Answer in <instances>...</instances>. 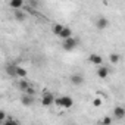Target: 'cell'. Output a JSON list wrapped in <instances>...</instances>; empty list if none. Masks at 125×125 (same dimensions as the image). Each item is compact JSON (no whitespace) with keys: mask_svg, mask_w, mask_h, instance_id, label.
I'll return each mask as SVG.
<instances>
[{"mask_svg":"<svg viewBox=\"0 0 125 125\" xmlns=\"http://www.w3.org/2000/svg\"><path fill=\"white\" fill-rule=\"evenodd\" d=\"M54 104L63 109H69L74 106V100L69 96H60V97H54Z\"/></svg>","mask_w":125,"mask_h":125,"instance_id":"6da1fadb","label":"cell"},{"mask_svg":"<svg viewBox=\"0 0 125 125\" xmlns=\"http://www.w3.org/2000/svg\"><path fill=\"white\" fill-rule=\"evenodd\" d=\"M80 44V41L77 40V38H74V37H71V38H66V40H63L62 41V47H63L66 52H71V50H74L77 46Z\"/></svg>","mask_w":125,"mask_h":125,"instance_id":"7a4b0ae2","label":"cell"},{"mask_svg":"<svg viewBox=\"0 0 125 125\" xmlns=\"http://www.w3.org/2000/svg\"><path fill=\"white\" fill-rule=\"evenodd\" d=\"M41 104L46 106V107H50L52 104H54V94L50 93V91L43 93V96H41Z\"/></svg>","mask_w":125,"mask_h":125,"instance_id":"3957f363","label":"cell"},{"mask_svg":"<svg viewBox=\"0 0 125 125\" xmlns=\"http://www.w3.org/2000/svg\"><path fill=\"white\" fill-rule=\"evenodd\" d=\"M69 81H71V84H72V85L80 87V85H83V84H84V77H83L81 74H72V75H71V78H69Z\"/></svg>","mask_w":125,"mask_h":125,"instance_id":"277c9868","label":"cell"},{"mask_svg":"<svg viewBox=\"0 0 125 125\" xmlns=\"http://www.w3.org/2000/svg\"><path fill=\"white\" fill-rule=\"evenodd\" d=\"M88 62H90V63H93V65L102 66V65H103V57H102L100 54H97V53H91V54L88 56Z\"/></svg>","mask_w":125,"mask_h":125,"instance_id":"5b68a950","label":"cell"},{"mask_svg":"<svg viewBox=\"0 0 125 125\" xmlns=\"http://www.w3.org/2000/svg\"><path fill=\"white\" fill-rule=\"evenodd\" d=\"M107 25H109V19H107V18H104V16H99V18H97L96 27H97L99 30H104Z\"/></svg>","mask_w":125,"mask_h":125,"instance_id":"8992f818","label":"cell"},{"mask_svg":"<svg viewBox=\"0 0 125 125\" xmlns=\"http://www.w3.org/2000/svg\"><path fill=\"white\" fill-rule=\"evenodd\" d=\"M109 68L107 66H104V65H102V66H99L97 68V77L99 78H102V80H104V78H107V75H109Z\"/></svg>","mask_w":125,"mask_h":125,"instance_id":"52a82bcc","label":"cell"},{"mask_svg":"<svg viewBox=\"0 0 125 125\" xmlns=\"http://www.w3.org/2000/svg\"><path fill=\"white\" fill-rule=\"evenodd\" d=\"M113 118L115 119H124L125 118V109L122 106H116L113 109Z\"/></svg>","mask_w":125,"mask_h":125,"instance_id":"ba28073f","label":"cell"},{"mask_svg":"<svg viewBox=\"0 0 125 125\" xmlns=\"http://www.w3.org/2000/svg\"><path fill=\"white\" fill-rule=\"evenodd\" d=\"M59 37H60L62 40L71 38V37H72V30H71L69 27H63V28H62V31H60V34H59Z\"/></svg>","mask_w":125,"mask_h":125,"instance_id":"9c48e42d","label":"cell"},{"mask_svg":"<svg viewBox=\"0 0 125 125\" xmlns=\"http://www.w3.org/2000/svg\"><path fill=\"white\" fill-rule=\"evenodd\" d=\"M22 6H24L22 0H10V2H9V8H12L13 10H21Z\"/></svg>","mask_w":125,"mask_h":125,"instance_id":"30bf717a","label":"cell"},{"mask_svg":"<svg viewBox=\"0 0 125 125\" xmlns=\"http://www.w3.org/2000/svg\"><path fill=\"white\" fill-rule=\"evenodd\" d=\"M21 103H22L24 106H31V104L34 103V97L27 96V94H22V96H21Z\"/></svg>","mask_w":125,"mask_h":125,"instance_id":"8fae6325","label":"cell"},{"mask_svg":"<svg viewBox=\"0 0 125 125\" xmlns=\"http://www.w3.org/2000/svg\"><path fill=\"white\" fill-rule=\"evenodd\" d=\"M30 85H31V83L27 81L25 78H24V80H19V83H18V88H19V91H22V93H24Z\"/></svg>","mask_w":125,"mask_h":125,"instance_id":"7c38bea8","label":"cell"},{"mask_svg":"<svg viewBox=\"0 0 125 125\" xmlns=\"http://www.w3.org/2000/svg\"><path fill=\"white\" fill-rule=\"evenodd\" d=\"M13 16H15V19H16V21H19V22H22V21H25V19H27L25 12H22V10H15V12H13Z\"/></svg>","mask_w":125,"mask_h":125,"instance_id":"4fadbf2b","label":"cell"},{"mask_svg":"<svg viewBox=\"0 0 125 125\" xmlns=\"http://www.w3.org/2000/svg\"><path fill=\"white\" fill-rule=\"evenodd\" d=\"M27 69L22 68V66H16V77H19V80H24L27 77Z\"/></svg>","mask_w":125,"mask_h":125,"instance_id":"5bb4252c","label":"cell"},{"mask_svg":"<svg viewBox=\"0 0 125 125\" xmlns=\"http://www.w3.org/2000/svg\"><path fill=\"white\" fill-rule=\"evenodd\" d=\"M16 66L18 65H8L6 66V74L10 77H16Z\"/></svg>","mask_w":125,"mask_h":125,"instance_id":"9a60e30c","label":"cell"},{"mask_svg":"<svg viewBox=\"0 0 125 125\" xmlns=\"http://www.w3.org/2000/svg\"><path fill=\"white\" fill-rule=\"evenodd\" d=\"M62 28H63V25H62V24H54V25L52 27V31H53V34H54V35H57V37H59V34H60V31H62Z\"/></svg>","mask_w":125,"mask_h":125,"instance_id":"2e32d148","label":"cell"},{"mask_svg":"<svg viewBox=\"0 0 125 125\" xmlns=\"http://www.w3.org/2000/svg\"><path fill=\"white\" fill-rule=\"evenodd\" d=\"M119 59H121V56H119L118 53H110V54H109V60H110V63H118Z\"/></svg>","mask_w":125,"mask_h":125,"instance_id":"e0dca14e","label":"cell"},{"mask_svg":"<svg viewBox=\"0 0 125 125\" xmlns=\"http://www.w3.org/2000/svg\"><path fill=\"white\" fill-rule=\"evenodd\" d=\"M112 122H113V118L112 116H104L100 121V125H112Z\"/></svg>","mask_w":125,"mask_h":125,"instance_id":"ac0fdd59","label":"cell"},{"mask_svg":"<svg viewBox=\"0 0 125 125\" xmlns=\"http://www.w3.org/2000/svg\"><path fill=\"white\" fill-rule=\"evenodd\" d=\"M3 125H21V124H19L16 119H13L12 116H8V119L5 121V124H3Z\"/></svg>","mask_w":125,"mask_h":125,"instance_id":"d6986e66","label":"cell"},{"mask_svg":"<svg viewBox=\"0 0 125 125\" xmlns=\"http://www.w3.org/2000/svg\"><path fill=\"white\" fill-rule=\"evenodd\" d=\"M24 94H27V96H31V97H34V94H35V88L32 87V85H30L25 91H24Z\"/></svg>","mask_w":125,"mask_h":125,"instance_id":"ffe728a7","label":"cell"},{"mask_svg":"<svg viewBox=\"0 0 125 125\" xmlns=\"http://www.w3.org/2000/svg\"><path fill=\"white\" fill-rule=\"evenodd\" d=\"M102 103H103V100H102L100 97H96V99L93 100V106H94V107H100Z\"/></svg>","mask_w":125,"mask_h":125,"instance_id":"44dd1931","label":"cell"},{"mask_svg":"<svg viewBox=\"0 0 125 125\" xmlns=\"http://www.w3.org/2000/svg\"><path fill=\"white\" fill-rule=\"evenodd\" d=\"M5 119H6V112L0 109V122H2V121H5Z\"/></svg>","mask_w":125,"mask_h":125,"instance_id":"7402d4cb","label":"cell"}]
</instances>
